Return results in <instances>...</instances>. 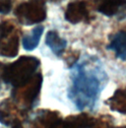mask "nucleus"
I'll return each instance as SVG.
<instances>
[{
    "label": "nucleus",
    "instance_id": "7",
    "mask_svg": "<svg viewBox=\"0 0 126 128\" xmlns=\"http://www.w3.org/2000/svg\"><path fill=\"white\" fill-rule=\"evenodd\" d=\"M87 15H88V12L86 10L85 4L83 2H74L68 6L65 18L69 22L76 24L80 21L84 20Z\"/></svg>",
    "mask_w": 126,
    "mask_h": 128
},
{
    "label": "nucleus",
    "instance_id": "1",
    "mask_svg": "<svg viewBox=\"0 0 126 128\" xmlns=\"http://www.w3.org/2000/svg\"><path fill=\"white\" fill-rule=\"evenodd\" d=\"M71 81L69 98L79 110H84L96 104L108 82V75L96 57L86 55L72 65Z\"/></svg>",
    "mask_w": 126,
    "mask_h": 128
},
{
    "label": "nucleus",
    "instance_id": "6",
    "mask_svg": "<svg viewBox=\"0 0 126 128\" xmlns=\"http://www.w3.org/2000/svg\"><path fill=\"white\" fill-rule=\"evenodd\" d=\"M125 7L126 0H102L98 10L106 16H114L119 14Z\"/></svg>",
    "mask_w": 126,
    "mask_h": 128
},
{
    "label": "nucleus",
    "instance_id": "5",
    "mask_svg": "<svg viewBox=\"0 0 126 128\" xmlns=\"http://www.w3.org/2000/svg\"><path fill=\"white\" fill-rule=\"evenodd\" d=\"M19 38L16 34H9L6 38H0V55L13 57L18 53Z\"/></svg>",
    "mask_w": 126,
    "mask_h": 128
},
{
    "label": "nucleus",
    "instance_id": "9",
    "mask_svg": "<svg viewBox=\"0 0 126 128\" xmlns=\"http://www.w3.org/2000/svg\"><path fill=\"white\" fill-rule=\"evenodd\" d=\"M42 32H44V27L42 26L36 27L32 31L30 34L26 36L23 38V46H24V48L26 50H29V51L34 49L40 42V36H42Z\"/></svg>",
    "mask_w": 126,
    "mask_h": 128
},
{
    "label": "nucleus",
    "instance_id": "3",
    "mask_svg": "<svg viewBox=\"0 0 126 128\" xmlns=\"http://www.w3.org/2000/svg\"><path fill=\"white\" fill-rule=\"evenodd\" d=\"M16 16L23 24H34L46 18V9L40 1H31L21 4L15 11Z\"/></svg>",
    "mask_w": 126,
    "mask_h": 128
},
{
    "label": "nucleus",
    "instance_id": "4",
    "mask_svg": "<svg viewBox=\"0 0 126 128\" xmlns=\"http://www.w3.org/2000/svg\"><path fill=\"white\" fill-rule=\"evenodd\" d=\"M108 49L112 50L115 55L121 59L126 60V32L120 31L116 32L110 40V44L108 46Z\"/></svg>",
    "mask_w": 126,
    "mask_h": 128
},
{
    "label": "nucleus",
    "instance_id": "2",
    "mask_svg": "<svg viewBox=\"0 0 126 128\" xmlns=\"http://www.w3.org/2000/svg\"><path fill=\"white\" fill-rule=\"evenodd\" d=\"M38 64L40 61L34 57L23 56L3 70V80L14 87H23L30 81Z\"/></svg>",
    "mask_w": 126,
    "mask_h": 128
},
{
    "label": "nucleus",
    "instance_id": "10",
    "mask_svg": "<svg viewBox=\"0 0 126 128\" xmlns=\"http://www.w3.org/2000/svg\"><path fill=\"white\" fill-rule=\"evenodd\" d=\"M12 1L11 0H0V13L5 14L11 10Z\"/></svg>",
    "mask_w": 126,
    "mask_h": 128
},
{
    "label": "nucleus",
    "instance_id": "8",
    "mask_svg": "<svg viewBox=\"0 0 126 128\" xmlns=\"http://www.w3.org/2000/svg\"><path fill=\"white\" fill-rule=\"evenodd\" d=\"M46 42L49 48L53 51V53H55L56 55H61L67 46L66 40L60 38L57 32L55 31H50L47 32Z\"/></svg>",
    "mask_w": 126,
    "mask_h": 128
}]
</instances>
